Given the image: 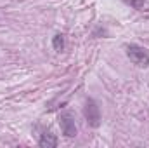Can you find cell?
I'll use <instances>...</instances> for the list:
<instances>
[{
	"label": "cell",
	"instance_id": "cell-1",
	"mask_svg": "<svg viewBox=\"0 0 149 148\" xmlns=\"http://www.w3.org/2000/svg\"><path fill=\"white\" fill-rule=\"evenodd\" d=\"M127 54H128V58H130V61H132L134 65L142 66V68L149 66V52L144 47L135 45V44H130V45L127 47Z\"/></svg>",
	"mask_w": 149,
	"mask_h": 148
},
{
	"label": "cell",
	"instance_id": "cell-5",
	"mask_svg": "<svg viewBox=\"0 0 149 148\" xmlns=\"http://www.w3.org/2000/svg\"><path fill=\"white\" fill-rule=\"evenodd\" d=\"M52 47H54V51H57V52H61V51L64 49V37H63L61 33L54 35V38H52Z\"/></svg>",
	"mask_w": 149,
	"mask_h": 148
},
{
	"label": "cell",
	"instance_id": "cell-4",
	"mask_svg": "<svg viewBox=\"0 0 149 148\" xmlns=\"http://www.w3.org/2000/svg\"><path fill=\"white\" fill-rule=\"evenodd\" d=\"M38 145L42 148H56L57 147V138L50 131H45V132H42V136L38 140Z\"/></svg>",
	"mask_w": 149,
	"mask_h": 148
},
{
	"label": "cell",
	"instance_id": "cell-6",
	"mask_svg": "<svg viewBox=\"0 0 149 148\" xmlns=\"http://www.w3.org/2000/svg\"><path fill=\"white\" fill-rule=\"evenodd\" d=\"M127 4H130L134 9H142L144 7V0H125Z\"/></svg>",
	"mask_w": 149,
	"mask_h": 148
},
{
	"label": "cell",
	"instance_id": "cell-3",
	"mask_svg": "<svg viewBox=\"0 0 149 148\" xmlns=\"http://www.w3.org/2000/svg\"><path fill=\"white\" fill-rule=\"evenodd\" d=\"M59 125H61L63 134H64L66 138H73V136H76V124H74V118H73V115H71L70 111L61 113V117H59Z\"/></svg>",
	"mask_w": 149,
	"mask_h": 148
},
{
	"label": "cell",
	"instance_id": "cell-2",
	"mask_svg": "<svg viewBox=\"0 0 149 148\" xmlns=\"http://www.w3.org/2000/svg\"><path fill=\"white\" fill-rule=\"evenodd\" d=\"M83 115H85V118H87V122H88L90 127H99V125H101V110H99L97 103H95L92 98H88V99L85 101Z\"/></svg>",
	"mask_w": 149,
	"mask_h": 148
}]
</instances>
